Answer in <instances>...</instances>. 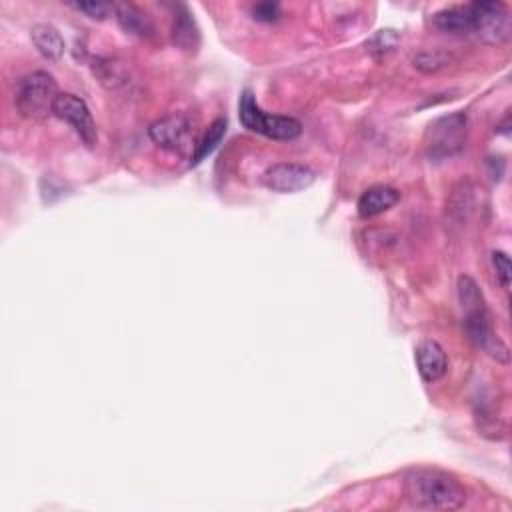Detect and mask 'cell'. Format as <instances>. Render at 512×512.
I'll list each match as a JSON object with an SVG mask.
<instances>
[{"label":"cell","mask_w":512,"mask_h":512,"mask_svg":"<svg viewBox=\"0 0 512 512\" xmlns=\"http://www.w3.org/2000/svg\"><path fill=\"white\" fill-rule=\"evenodd\" d=\"M404 499L420 510H458L466 504V488L439 469H412L404 475Z\"/></svg>","instance_id":"cell-1"},{"label":"cell","mask_w":512,"mask_h":512,"mask_svg":"<svg viewBox=\"0 0 512 512\" xmlns=\"http://www.w3.org/2000/svg\"><path fill=\"white\" fill-rule=\"evenodd\" d=\"M466 117L462 112L448 114L432 122L426 131V152L431 158L455 157L464 149Z\"/></svg>","instance_id":"cell-5"},{"label":"cell","mask_w":512,"mask_h":512,"mask_svg":"<svg viewBox=\"0 0 512 512\" xmlns=\"http://www.w3.org/2000/svg\"><path fill=\"white\" fill-rule=\"evenodd\" d=\"M239 118L242 126L248 128L250 133L263 134L272 141H293L302 133V125L296 118L266 114L261 106L256 104L250 90H244L241 96Z\"/></svg>","instance_id":"cell-4"},{"label":"cell","mask_w":512,"mask_h":512,"mask_svg":"<svg viewBox=\"0 0 512 512\" xmlns=\"http://www.w3.org/2000/svg\"><path fill=\"white\" fill-rule=\"evenodd\" d=\"M472 14V33L480 41L499 47L504 44L510 36V14L507 4L502 3H472L469 4Z\"/></svg>","instance_id":"cell-6"},{"label":"cell","mask_w":512,"mask_h":512,"mask_svg":"<svg viewBox=\"0 0 512 512\" xmlns=\"http://www.w3.org/2000/svg\"><path fill=\"white\" fill-rule=\"evenodd\" d=\"M453 63H455L453 55H448V52H442V50H424V52H418V55L412 58V65H415L416 71L424 74L445 71V68H448Z\"/></svg>","instance_id":"cell-17"},{"label":"cell","mask_w":512,"mask_h":512,"mask_svg":"<svg viewBox=\"0 0 512 512\" xmlns=\"http://www.w3.org/2000/svg\"><path fill=\"white\" fill-rule=\"evenodd\" d=\"M225 134H226V120L218 118L212 122L209 133L204 134V139L196 144V150L193 152V160H190V164H198V163H203L206 157H210L212 152L218 149V144L223 142Z\"/></svg>","instance_id":"cell-16"},{"label":"cell","mask_w":512,"mask_h":512,"mask_svg":"<svg viewBox=\"0 0 512 512\" xmlns=\"http://www.w3.org/2000/svg\"><path fill=\"white\" fill-rule=\"evenodd\" d=\"M432 27L445 34H472V14L469 4L439 11L432 17Z\"/></svg>","instance_id":"cell-12"},{"label":"cell","mask_w":512,"mask_h":512,"mask_svg":"<svg viewBox=\"0 0 512 512\" xmlns=\"http://www.w3.org/2000/svg\"><path fill=\"white\" fill-rule=\"evenodd\" d=\"M73 6L76 11L84 12L87 17L95 20H104V19H109L111 14L117 12V6L111 3H103V0H88V3H76Z\"/></svg>","instance_id":"cell-19"},{"label":"cell","mask_w":512,"mask_h":512,"mask_svg":"<svg viewBox=\"0 0 512 512\" xmlns=\"http://www.w3.org/2000/svg\"><path fill=\"white\" fill-rule=\"evenodd\" d=\"M193 134V125L185 114H171L150 125L149 136L166 150H185Z\"/></svg>","instance_id":"cell-9"},{"label":"cell","mask_w":512,"mask_h":512,"mask_svg":"<svg viewBox=\"0 0 512 512\" xmlns=\"http://www.w3.org/2000/svg\"><path fill=\"white\" fill-rule=\"evenodd\" d=\"M317 180V172L307 164L296 163H279L266 168L263 182L264 187L279 195H294L307 190Z\"/></svg>","instance_id":"cell-8"},{"label":"cell","mask_w":512,"mask_h":512,"mask_svg":"<svg viewBox=\"0 0 512 512\" xmlns=\"http://www.w3.org/2000/svg\"><path fill=\"white\" fill-rule=\"evenodd\" d=\"M117 20L120 28L125 30L126 34L149 38L155 33V25L149 19V14H144L141 9H136L134 4H118L117 6Z\"/></svg>","instance_id":"cell-14"},{"label":"cell","mask_w":512,"mask_h":512,"mask_svg":"<svg viewBox=\"0 0 512 512\" xmlns=\"http://www.w3.org/2000/svg\"><path fill=\"white\" fill-rule=\"evenodd\" d=\"M456 293L458 304H461L462 310V325L469 339L475 342V347H478L483 353L494 358L496 363L507 364L510 361V350L499 336H494L493 332L491 312H488L485 294L477 285V280L462 274V277L458 279Z\"/></svg>","instance_id":"cell-2"},{"label":"cell","mask_w":512,"mask_h":512,"mask_svg":"<svg viewBox=\"0 0 512 512\" xmlns=\"http://www.w3.org/2000/svg\"><path fill=\"white\" fill-rule=\"evenodd\" d=\"M57 80L49 73L36 71L20 79L14 95V104L20 117L28 120H44L55 114V103L58 98Z\"/></svg>","instance_id":"cell-3"},{"label":"cell","mask_w":512,"mask_h":512,"mask_svg":"<svg viewBox=\"0 0 512 512\" xmlns=\"http://www.w3.org/2000/svg\"><path fill=\"white\" fill-rule=\"evenodd\" d=\"M98 79L103 84H109V87H120L125 82V74L120 71V65L114 63V60H106V63L98 65Z\"/></svg>","instance_id":"cell-21"},{"label":"cell","mask_w":512,"mask_h":512,"mask_svg":"<svg viewBox=\"0 0 512 512\" xmlns=\"http://www.w3.org/2000/svg\"><path fill=\"white\" fill-rule=\"evenodd\" d=\"M493 266L496 271V279L502 285L504 290L510 288V277H512V266H510V258L507 252L502 250H494L493 252Z\"/></svg>","instance_id":"cell-20"},{"label":"cell","mask_w":512,"mask_h":512,"mask_svg":"<svg viewBox=\"0 0 512 512\" xmlns=\"http://www.w3.org/2000/svg\"><path fill=\"white\" fill-rule=\"evenodd\" d=\"M252 19L258 22H274L280 19V6L277 3H258L252 6Z\"/></svg>","instance_id":"cell-22"},{"label":"cell","mask_w":512,"mask_h":512,"mask_svg":"<svg viewBox=\"0 0 512 512\" xmlns=\"http://www.w3.org/2000/svg\"><path fill=\"white\" fill-rule=\"evenodd\" d=\"M172 42L177 44L180 50L195 52L198 49V42H201V34H198L196 22L190 17V12L187 9H180L174 14L172 20Z\"/></svg>","instance_id":"cell-15"},{"label":"cell","mask_w":512,"mask_h":512,"mask_svg":"<svg viewBox=\"0 0 512 512\" xmlns=\"http://www.w3.org/2000/svg\"><path fill=\"white\" fill-rule=\"evenodd\" d=\"M55 117L68 122V125L74 128V133L79 134V139L87 144L88 149L95 147L98 141L96 122L82 98L71 93H60L55 103Z\"/></svg>","instance_id":"cell-7"},{"label":"cell","mask_w":512,"mask_h":512,"mask_svg":"<svg viewBox=\"0 0 512 512\" xmlns=\"http://www.w3.org/2000/svg\"><path fill=\"white\" fill-rule=\"evenodd\" d=\"M36 50L47 60H60L66 50L65 38L58 33V28L52 25H36L30 30Z\"/></svg>","instance_id":"cell-13"},{"label":"cell","mask_w":512,"mask_h":512,"mask_svg":"<svg viewBox=\"0 0 512 512\" xmlns=\"http://www.w3.org/2000/svg\"><path fill=\"white\" fill-rule=\"evenodd\" d=\"M416 369L426 382H437L448 371L447 353L437 340H424L416 348Z\"/></svg>","instance_id":"cell-10"},{"label":"cell","mask_w":512,"mask_h":512,"mask_svg":"<svg viewBox=\"0 0 512 512\" xmlns=\"http://www.w3.org/2000/svg\"><path fill=\"white\" fill-rule=\"evenodd\" d=\"M399 34L394 33V30L391 28H386V30H378L377 34H374L369 42H366V49H369V52L372 57H386V55H391V52L399 47Z\"/></svg>","instance_id":"cell-18"},{"label":"cell","mask_w":512,"mask_h":512,"mask_svg":"<svg viewBox=\"0 0 512 512\" xmlns=\"http://www.w3.org/2000/svg\"><path fill=\"white\" fill-rule=\"evenodd\" d=\"M401 201V193L393 187H372L358 198V215L363 218L378 217Z\"/></svg>","instance_id":"cell-11"}]
</instances>
